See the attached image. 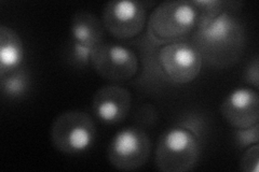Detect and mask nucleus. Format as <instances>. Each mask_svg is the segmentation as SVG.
Wrapping results in <instances>:
<instances>
[{
    "label": "nucleus",
    "mask_w": 259,
    "mask_h": 172,
    "mask_svg": "<svg viewBox=\"0 0 259 172\" xmlns=\"http://www.w3.org/2000/svg\"><path fill=\"white\" fill-rule=\"evenodd\" d=\"M190 43L200 53L203 64L216 68L232 66L240 61L245 50L244 24L232 10H225L194 29Z\"/></svg>",
    "instance_id": "1"
},
{
    "label": "nucleus",
    "mask_w": 259,
    "mask_h": 172,
    "mask_svg": "<svg viewBox=\"0 0 259 172\" xmlns=\"http://www.w3.org/2000/svg\"><path fill=\"white\" fill-rule=\"evenodd\" d=\"M102 22L112 37L131 40L143 31L147 22V9L141 2L111 0L104 7Z\"/></svg>",
    "instance_id": "8"
},
{
    "label": "nucleus",
    "mask_w": 259,
    "mask_h": 172,
    "mask_svg": "<svg viewBox=\"0 0 259 172\" xmlns=\"http://www.w3.org/2000/svg\"><path fill=\"white\" fill-rule=\"evenodd\" d=\"M50 138L55 149L65 155L78 156L85 154L96 142L95 122L83 111H65L53 121Z\"/></svg>",
    "instance_id": "3"
},
{
    "label": "nucleus",
    "mask_w": 259,
    "mask_h": 172,
    "mask_svg": "<svg viewBox=\"0 0 259 172\" xmlns=\"http://www.w3.org/2000/svg\"><path fill=\"white\" fill-rule=\"evenodd\" d=\"M103 22L91 12L78 11L71 18V40L91 48L101 45L104 40Z\"/></svg>",
    "instance_id": "11"
},
{
    "label": "nucleus",
    "mask_w": 259,
    "mask_h": 172,
    "mask_svg": "<svg viewBox=\"0 0 259 172\" xmlns=\"http://www.w3.org/2000/svg\"><path fill=\"white\" fill-rule=\"evenodd\" d=\"M259 168V145L258 143L245 149L240 160V169L244 172H258Z\"/></svg>",
    "instance_id": "18"
},
{
    "label": "nucleus",
    "mask_w": 259,
    "mask_h": 172,
    "mask_svg": "<svg viewBox=\"0 0 259 172\" xmlns=\"http://www.w3.org/2000/svg\"><path fill=\"white\" fill-rule=\"evenodd\" d=\"M132 95L120 85H106L97 89L92 99V112L105 125H118L128 116Z\"/></svg>",
    "instance_id": "10"
},
{
    "label": "nucleus",
    "mask_w": 259,
    "mask_h": 172,
    "mask_svg": "<svg viewBox=\"0 0 259 172\" xmlns=\"http://www.w3.org/2000/svg\"><path fill=\"white\" fill-rule=\"evenodd\" d=\"M233 142L240 150L259 142V124L246 128H233Z\"/></svg>",
    "instance_id": "17"
},
{
    "label": "nucleus",
    "mask_w": 259,
    "mask_h": 172,
    "mask_svg": "<svg viewBox=\"0 0 259 172\" xmlns=\"http://www.w3.org/2000/svg\"><path fill=\"white\" fill-rule=\"evenodd\" d=\"M158 61L166 81L180 85L196 80L203 66V60L197 48L186 40L162 45Z\"/></svg>",
    "instance_id": "6"
},
{
    "label": "nucleus",
    "mask_w": 259,
    "mask_h": 172,
    "mask_svg": "<svg viewBox=\"0 0 259 172\" xmlns=\"http://www.w3.org/2000/svg\"><path fill=\"white\" fill-rule=\"evenodd\" d=\"M91 67L103 79L125 82L136 76L140 61L131 48L117 43H102L92 53Z\"/></svg>",
    "instance_id": "7"
},
{
    "label": "nucleus",
    "mask_w": 259,
    "mask_h": 172,
    "mask_svg": "<svg viewBox=\"0 0 259 172\" xmlns=\"http://www.w3.org/2000/svg\"><path fill=\"white\" fill-rule=\"evenodd\" d=\"M243 78L244 81L250 86H254L255 89L258 88L259 85V57L255 55L252 60L248 62L246 67L243 72Z\"/></svg>",
    "instance_id": "19"
},
{
    "label": "nucleus",
    "mask_w": 259,
    "mask_h": 172,
    "mask_svg": "<svg viewBox=\"0 0 259 172\" xmlns=\"http://www.w3.org/2000/svg\"><path fill=\"white\" fill-rule=\"evenodd\" d=\"M24 56L20 35L9 26H0V77L22 67Z\"/></svg>",
    "instance_id": "12"
},
{
    "label": "nucleus",
    "mask_w": 259,
    "mask_h": 172,
    "mask_svg": "<svg viewBox=\"0 0 259 172\" xmlns=\"http://www.w3.org/2000/svg\"><path fill=\"white\" fill-rule=\"evenodd\" d=\"M191 3L197 12V27L204 25V24L212 21L225 10H232L230 6L234 4L223 2V0H192Z\"/></svg>",
    "instance_id": "14"
},
{
    "label": "nucleus",
    "mask_w": 259,
    "mask_h": 172,
    "mask_svg": "<svg viewBox=\"0 0 259 172\" xmlns=\"http://www.w3.org/2000/svg\"><path fill=\"white\" fill-rule=\"evenodd\" d=\"M197 12L188 0H168L149 15L147 36L159 45L185 40L197 28Z\"/></svg>",
    "instance_id": "2"
},
{
    "label": "nucleus",
    "mask_w": 259,
    "mask_h": 172,
    "mask_svg": "<svg viewBox=\"0 0 259 172\" xmlns=\"http://www.w3.org/2000/svg\"><path fill=\"white\" fill-rule=\"evenodd\" d=\"M31 79L26 67H20L16 70L7 73L0 80V88L3 96L9 100H19L26 97L30 91Z\"/></svg>",
    "instance_id": "13"
},
{
    "label": "nucleus",
    "mask_w": 259,
    "mask_h": 172,
    "mask_svg": "<svg viewBox=\"0 0 259 172\" xmlns=\"http://www.w3.org/2000/svg\"><path fill=\"white\" fill-rule=\"evenodd\" d=\"M202 144L187 129L173 126L160 136L155 162L162 172H188L200 158Z\"/></svg>",
    "instance_id": "4"
},
{
    "label": "nucleus",
    "mask_w": 259,
    "mask_h": 172,
    "mask_svg": "<svg viewBox=\"0 0 259 172\" xmlns=\"http://www.w3.org/2000/svg\"><path fill=\"white\" fill-rule=\"evenodd\" d=\"M223 119L232 128H246L259 124V96L252 87L234 88L221 104Z\"/></svg>",
    "instance_id": "9"
},
{
    "label": "nucleus",
    "mask_w": 259,
    "mask_h": 172,
    "mask_svg": "<svg viewBox=\"0 0 259 172\" xmlns=\"http://www.w3.org/2000/svg\"><path fill=\"white\" fill-rule=\"evenodd\" d=\"M151 153L150 138L140 126H128L111 138L107 158L120 171H135L145 166Z\"/></svg>",
    "instance_id": "5"
},
{
    "label": "nucleus",
    "mask_w": 259,
    "mask_h": 172,
    "mask_svg": "<svg viewBox=\"0 0 259 172\" xmlns=\"http://www.w3.org/2000/svg\"><path fill=\"white\" fill-rule=\"evenodd\" d=\"M174 126L187 129L202 144L207 133L208 122L204 114L200 112H187L183 114L180 120L176 121Z\"/></svg>",
    "instance_id": "15"
},
{
    "label": "nucleus",
    "mask_w": 259,
    "mask_h": 172,
    "mask_svg": "<svg viewBox=\"0 0 259 172\" xmlns=\"http://www.w3.org/2000/svg\"><path fill=\"white\" fill-rule=\"evenodd\" d=\"M94 48L75 42L70 39L65 50V61L75 69H85L91 66V59Z\"/></svg>",
    "instance_id": "16"
}]
</instances>
